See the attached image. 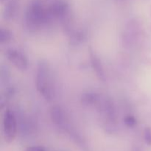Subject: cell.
I'll list each match as a JSON object with an SVG mask.
<instances>
[{
  "label": "cell",
  "mask_w": 151,
  "mask_h": 151,
  "mask_svg": "<svg viewBox=\"0 0 151 151\" xmlns=\"http://www.w3.org/2000/svg\"><path fill=\"white\" fill-rule=\"evenodd\" d=\"M50 20L52 19L42 0H32L25 12V27L30 32H36Z\"/></svg>",
  "instance_id": "1"
},
{
  "label": "cell",
  "mask_w": 151,
  "mask_h": 151,
  "mask_svg": "<svg viewBox=\"0 0 151 151\" xmlns=\"http://www.w3.org/2000/svg\"><path fill=\"white\" fill-rule=\"evenodd\" d=\"M35 86L38 92L46 100L50 102L53 100L54 88L51 82L50 65L47 60L38 61L35 73Z\"/></svg>",
  "instance_id": "2"
},
{
  "label": "cell",
  "mask_w": 151,
  "mask_h": 151,
  "mask_svg": "<svg viewBox=\"0 0 151 151\" xmlns=\"http://www.w3.org/2000/svg\"><path fill=\"white\" fill-rule=\"evenodd\" d=\"M3 131L6 141L7 142H13L17 132V122L15 114L10 109H7L4 114Z\"/></svg>",
  "instance_id": "3"
},
{
  "label": "cell",
  "mask_w": 151,
  "mask_h": 151,
  "mask_svg": "<svg viewBox=\"0 0 151 151\" xmlns=\"http://www.w3.org/2000/svg\"><path fill=\"white\" fill-rule=\"evenodd\" d=\"M47 8L51 19H64L69 13V5L65 0H54Z\"/></svg>",
  "instance_id": "4"
},
{
  "label": "cell",
  "mask_w": 151,
  "mask_h": 151,
  "mask_svg": "<svg viewBox=\"0 0 151 151\" xmlns=\"http://www.w3.org/2000/svg\"><path fill=\"white\" fill-rule=\"evenodd\" d=\"M5 55L7 60L16 66L18 69L24 71L28 68V60L25 55L19 50L9 48L6 50Z\"/></svg>",
  "instance_id": "5"
},
{
  "label": "cell",
  "mask_w": 151,
  "mask_h": 151,
  "mask_svg": "<svg viewBox=\"0 0 151 151\" xmlns=\"http://www.w3.org/2000/svg\"><path fill=\"white\" fill-rule=\"evenodd\" d=\"M90 61H91V67H92L93 70L95 72L96 75L100 81L105 82L106 81V73H105L104 68H103V64H102L101 60H100L98 56L92 51H90Z\"/></svg>",
  "instance_id": "6"
},
{
  "label": "cell",
  "mask_w": 151,
  "mask_h": 151,
  "mask_svg": "<svg viewBox=\"0 0 151 151\" xmlns=\"http://www.w3.org/2000/svg\"><path fill=\"white\" fill-rule=\"evenodd\" d=\"M50 118L55 125L60 128H65L66 126V117L64 112L59 106H54L50 109Z\"/></svg>",
  "instance_id": "7"
},
{
  "label": "cell",
  "mask_w": 151,
  "mask_h": 151,
  "mask_svg": "<svg viewBox=\"0 0 151 151\" xmlns=\"http://www.w3.org/2000/svg\"><path fill=\"white\" fill-rule=\"evenodd\" d=\"M18 7H19V0H8L3 10V19L6 21L13 19L17 12Z\"/></svg>",
  "instance_id": "8"
},
{
  "label": "cell",
  "mask_w": 151,
  "mask_h": 151,
  "mask_svg": "<svg viewBox=\"0 0 151 151\" xmlns=\"http://www.w3.org/2000/svg\"><path fill=\"white\" fill-rule=\"evenodd\" d=\"M100 98L101 97L97 93L88 91V92H86L81 95V103L84 106H97Z\"/></svg>",
  "instance_id": "9"
},
{
  "label": "cell",
  "mask_w": 151,
  "mask_h": 151,
  "mask_svg": "<svg viewBox=\"0 0 151 151\" xmlns=\"http://www.w3.org/2000/svg\"><path fill=\"white\" fill-rule=\"evenodd\" d=\"M86 35L83 31L81 30H72V32L69 34V41L73 46L79 45L84 41Z\"/></svg>",
  "instance_id": "10"
},
{
  "label": "cell",
  "mask_w": 151,
  "mask_h": 151,
  "mask_svg": "<svg viewBox=\"0 0 151 151\" xmlns=\"http://www.w3.org/2000/svg\"><path fill=\"white\" fill-rule=\"evenodd\" d=\"M12 32L6 28L0 29V44H5L10 42L12 39Z\"/></svg>",
  "instance_id": "11"
},
{
  "label": "cell",
  "mask_w": 151,
  "mask_h": 151,
  "mask_svg": "<svg viewBox=\"0 0 151 151\" xmlns=\"http://www.w3.org/2000/svg\"><path fill=\"white\" fill-rule=\"evenodd\" d=\"M124 123L126 126L129 127V128H132L137 125V119L134 117L133 115H127L125 118H124Z\"/></svg>",
  "instance_id": "12"
},
{
  "label": "cell",
  "mask_w": 151,
  "mask_h": 151,
  "mask_svg": "<svg viewBox=\"0 0 151 151\" xmlns=\"http://www.w3.org/2000/svg\"><path fill=\"white\" fill-rule=\"evenodd\" d=\"M144 139L146 144L151 145V128L149 127L145 128Z\"/></svg>",
  "instance_id": "13"
},
{
  "label": "cell",
  "mask_w": 151,
  "mask_h": 151,
  "mask_svg": "<svg viewBox=\"0 0 151 151\" xmlns=\"http://www.w3.org/2000/svg\"><path fill=\"white\" fill-rule=\"evenodd\" d=\"M10 74H9L8 70L7 69H3V67H1V84L5 83L8 81L9 78H10Z\"/></svg>",
  "instance_id": "14"
},
{
  "label": "cell",
  "mask_w": 151,
  "mask_h": 151,
  "mask_svg": "<svg viewBox=\"0 0 151 151\" xmlns=\"http://www.w3.org/2000/svg\"><path fill=\"white\" fill-rule=\"evenodd\" d=\"M26 151H46L45 148L42 146H32L26 149Z\"/></svg>",
  "instance_id": "15"
},
{
  "label": "cell",
  "mask_w": 151,
  "mask_h": 151,
  "mask_svg": "<svg viewBox=\"0 0 151 151\" xmlns=\"http://www.w3.org/2000/svg\"><path fill=\"white\" fill-rule=\"evenodd\" d=\"M131 151H142L140 147H139L137 145H134L131 148Z\"/></svg>",
  "instance_id": "16"
},
{
  "label": "cell",
  "mask_w": 151,
  "mask_h": 151,
  "mask_svg": "<svg viewBox=\"0 0 151 151\" xmlns=\"http://www.w3.org/2000/svg\"><path fill=\"white\" fill-rule=\"evenodd\" d=\"M47 1H54V0H47Z\"/></svg>",
  "instance_id": "17"
},
{
  "label": "cell",
  "mask_w": 151,
  "mask_h": 151,
  "mask_svg": "<svg viewBox=\"0 0 151 151\" xmlns=\"http://www.w3.org/2000/svg\"><path fill=\"white\" fill-rule=\"evenodd\" d=\"M4 1H5V0H1V2H4Z\"/></svg>",
  "instance_id": "18"
}]
</instances>
